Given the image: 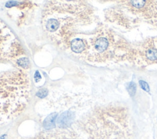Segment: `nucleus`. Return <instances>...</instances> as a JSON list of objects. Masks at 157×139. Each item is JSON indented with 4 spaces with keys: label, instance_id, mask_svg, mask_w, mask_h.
Instances as JSON below:
<instances>
[{
    "label": "nucleus",
    "instance_id": "obj_6",
    "mask_svg": "<svg viewBox=\"0 0 157 139\" xmlns=\"http://www.w3.org/2000/svg\"><path fill=\"white\" fill-rule=\"evenodd\" d=\"M76 117L75 112L73 109H69L64 110L60 114L56 119V125L60 129H67L74 123Z\"/></svg>",
    "mask_w": 157,
    "mask_h": 139
},
{
    "label": "nucleus",
    "instance_id": "obj_7",
    "mask_svg": "<svg viewBox=\"0 0 157 139\" xmlns=\"http://www.w3.org/2000/svg\"><path fill=\"white\" fill-rule=\"evenodd\" d=\"M16 65L19 68L22 69H26L29 68V62L28 59L27 58L26 56H24L22 57H20V58L18 59L15 62Z\"/></svg>",
    "mask_w": 157,
    "mask_h": 139
},
{
    "label": "nucleus",
    "instance_id": "obj_8",
    "mask_svg": "<svg viewBox=\"0 0 157 139\" xmlns=\"http://www.w3.org/2000/svg\"><path fill=\"white\" fill-rule=\"evenodd\" d=\"M127 91L131 96H134L136 92V85L134 82H130L127 86Z\"/></svg>",
    "mask_w": 157,
    "mask_h": 139
},
{
    "label": "nucleus",
    "instance_id": "obj_10",
    "mask_svg": "<svg viewBox=\"0 0 157 139\" xmlns=\"http://www.w3.org/2000/svg\"><path fill=\"white\" fill-rule=\"evenodd\" d=\"M36 96L39 98H44L47 96V90L46 89H42L36 93Z\"/></svg>",
    "mask_w": 157,
    "mask_h": 139
},
{
    "label": "nucleus",
    "instance_id": "obj_4",
    "mask_svg": "<svg viewBox=\"0 0 157 139\" xmlns=\"http://www.w3.org/2000/svg\"><path fill=\"white\" fill-rule=\"evenodd\" d=\"M25 55L21 44L6 25L0 29V62L14 61Z\"/></svg>",
    "mask_w": 157,
    "mask_h": 139
},
{
    "label": "nucleus",
    "instance_id": "obj_5",
    "mask_svg": "<svg viewBox=\"0 0 157 139\" xmlns=\"http://www.w3.org/2000/svg\"><path fill=\"white\" fill-rule=\"evenodd\" d=\"M138 57L142 60V63L152 64L157 61V39H152L147 42L139 51ZM137 57V58H138Z\"/></svg>",
    "mask_w": 157,
    "mask_h": 139
},
{
    "label": "nucleus",
    "instance_id": "obj_9",
    "mask_svg": "<svg viewBox=\"0 0 157 139\" xmlns=\"http://www.w3.org/2000/svg\"><path fill=\"white\" fill-rule=\"evenodd\" d=\"M139 85L141 86V88L142 89V90H144L146 92H149L150 91V88H149V86L148 85V83L147 82H145V81L144 80H140L139 81Z\"/></svg>",
    "mask_w": 157,
    "mask_h": 139
},
{
    "label": "nucleus",
    "instance_id": "obj_2",
    "mask_svg": "<svg viewBox=\"0 0 157 139\" xmlns=\"http://www.w3.org/2000/svg\"><path fill=\"white\" fill-rule=\"evenodd\" d=\"M30 81L22 70L0 73V124L17 117L30 98Z\"/></svg>",
    "mask_w": 157,
    "mask_h": 139
},
{
    "label": "nucleus",
    "instance_id": "obj_3",
    "mask_svg": "<svg viewBox=\"0 0 157 139\" xmlns=\"http://www.w3.org/2000/svg\"><path fill=\"white\" fill-rule=\"evenodd\" d=\"M114 44V38L108 31L99 29L87 38V48L82 60L90 63L105 62L111 57Z\"/></svg>",
    "mask_w": 157,
    "mask_h": 139
},
{
    "label": "nucleus",
    "instance_id": "obj_1",
    "mask_svg": "<svg viewBox=\"0 0 157 139\" xmlns=\"http://www.w3.org/2000/svg\"><path fill=\"white\" fill-rule=\"evenodd\" d=\"M95 21L93 9L83 1H51L45 5L42 26L47 36L66 50L73 39L85 35L84 30Z\"/></svg>",
    "mask_w": 157,
    "mask_h": 139
}]
</instances>
